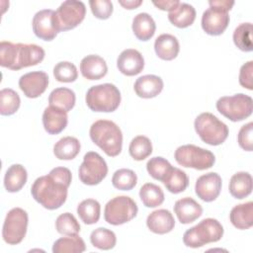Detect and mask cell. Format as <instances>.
<instances>
[{
    "label": "cell",
    "instance_id": "cell-31",
    "mask_svg": "<svg viewBox=\"0 0 253 253\" xmlns=\"http://www.w3.org/2000/svg\"><path fill=\"white\" fill-rule=\"evenodd\" d=\"M85 250V242L78 234L60 237L52 245L53 253H81Z\"/></svg>",
    "mask_w": 253,
    "mask_h": 253
},
{
    "label": "cell",
    "instance_id": "cell-25",
    "mask_svg": "<svg viewBox=\"0 0 253 253\" xmlns=\"http://www.w3.org/2000/svg\"><path fill=\"white\" fill-rule=\"evenodd\" d=\"M28 173L26 168L21 164L11 165L4 176V187L9 193L19 192L26 184Z\"/></svg>",
    "mask_w": 253,
    "mask_h": 253
},
{
    "label": "cell",
    "instance_id": "cell-10",
    "mask_svg": "<svg viewBox=\"0 0 253 253\" xmlns=\"http://www.w3.org/2000/svg\"><path fill=\"white\" fill-rule=\"evenodd\" d=\"M137 211V205L130 197L118 196L106 204L104 217L112 225H121L134 218Z\"/></svg>",
    "mask_w": 253,
    "mask_h": 253
},
{
    "label": "cell",
    "instance_id": "cell-35",
    "mask_svg": "<svg viewBox=\"0 0 253 253\" xmlns=\"http://www.w3.org/2000/svg\"><path fill=\"white\" fill-rule=\"evenodd\" d=\"M90 241L91 244L98 249L110 250L115 247L117 237L114 231L105 227H98L91 232Z\"/></svg>",
    "mask_w": 253,
    "mask_h": 253
},
{
    "label": "cell",
    "instance_id": "cell-23",
    "mask_svg": "<svg viewBox=\"0 0 253 253\" xmlns=\"http://www.w3.org/2000/svg\"><path fill=\"white\" fill-rule=\"evenodd\" d=\"M156 55L163 60H172L177 57L180 44L176 37L170 34H162L154 42Z\"/></svg>",
    "mask_w": 253,
    "mask_h": 253
},
{
    "label": "cell",
    "instance_id": "cell-15",
    "mask_svg": "<svg viewBox=\"0 0 253 253\" xmlns=\"http://www.w3.org/2000/svg\"><path fill=\"white\" fill-rule=\"evenodd\" d=\"M221 185V177L215 172H210L197 179L195 192L202 201L210 203L219 196Z\"/></svg>",
    "mask_w": 253,
    "mask_h": 253
},
{
    "label": "cell",
    "instance_id": "cell-43",
    "mask_svg": "<svg viewBox=\"0 0 253 253\" xmlns=\"http://www.w3.org/2000/svg\"><path fill=\"white\" fill-rule=\"evenodd\" d=\"M89 5L93 15L100 20L109 19L114 9L110 0H90Z\"/></svg>",
    "mask_w": 253,
    "mask_h": 253
},
{
    "label": "cell",
    "instance_id": "cell-28",
    "mask_svg": "<svg viewBox=\"0 0 253 253\" xmlns=\"http://www.w3.org/2000/svg\"><path fill=\"white\" fill-rule=\"evenodd\" d=\"M196 19L195 8L188 3H179V5L174 8L168 14V20L172 25L177 28L184 29L191 26Z\"/></svg>",
    "mask_w": 253,
    "mask_h": 253
},
{
    "label": "cell",
    "instance_id": "cell-22",
    "mask_svg": "<svg viewBox=\"0 0 253 253\" xmlns=\"http://www.w3.org/2000/svg\"><path fill=\"white\" fill-rule=\"evenodd\" d=\"M163 80L153 74H147L140 76L134 82V92L135 94L144 99L154 98L159 95L163 89Z\"/></svg>",
    "mask_w": 253,
    "mask_h": 253
},
{
    "label": "cell",
    "instance_id": "cell-44",
    "mask_svg": "<svg viewBox=\"0 0 253 253\" xmlns=\"http://www.w3.org/2000/svg\"><path fill=\"white\" fill-rule=\"evenodd\" d=\"M253 123L250 122L241 126L237 135V141L239 146L246 150L252 151L253 149Z\"/></svg>",
    "mask_w": 253,
    "mask_h": 253
},
{
    "label": "cell",
    "instance_id": "cell-34",
    "mask_svg": "<svg viewBox=\"0 0 253 253\" xmlns=\"http://www.w3.org/2000/svg\"><path fill=\"white\" fill-rule=\"evenodd\" d=\"M77 213L85 224H94L100 218L101 206L94 199H86L78 205Z\"/></svg>",
    "mask_w": 253,
    "mask_h": 253
},
{
    "label": "cell",
    "instance_id": "cell-18",
    "mask_svg": "<svg viewBox=\"0 0 253 253\" xmlns=\"http://www.w3.org/2000/svg\"><path fill=\"white\" fill-rule=\"evenodd\" d=\"M174 212L181 223L188 224L195 221L203 214V208L194 199L185 197L176 201Z\"/></svg>",
    "mask_w": 253,
    "mask_h": 253
},
{
    "label": "cell",
    "instance_id": "cell-1",
    "mask_svg": "<svg viewBox=\"0 0 253 253\" xmlns=\"http://www.w3.org/2000/svg\"><path fill=\"white\" fill-rule=\"evenodd\" d=\"M72 175L66 167H55L47 175L35 180L31 188L33 198L47 210L60 208L67 199Z\"/></svg>",
    "mask_w": 253,
    "mask_h": 253
},
{
    "label": "cell",
    "instance_id": "cell-19",
    "mask_svg": "<svg viewBox=\"0 0 253 253\" xmlns=\"http://www.w3.org/2000/svg\"><path fill=\"white\" fill-rule=\"evenodd\" d=\"M146 225L150 231L156 234L170 232L175 226V219L171 211L160 209L150 212L146 218Z\"/></svg>",
    "mask_w": 253,
    "mask_h": 253
},
{
    "label": "cell",
    "instance_id": "cell-6",
    "mask_svg": "<svg viewBox=\"0 0 253 253\" xmlns=\"http://www.w3.org/2000/svg\"><path fill=\"white\" fill-rule=\"evenodd\" d=\"M209 5L202 16V28L208 35L219 36L229 24L228 11L233 7L234 1L211 0Z\"/></svg>",
    "mask_w": 253,
    "mask_h": 253
},
{
    "label": "cell",
    "instance_id": "cell-9",
    "mask_svg": "<svg viewBox=\"0 0 253 253\" xmlns=\"http://www.w3.org/2000/svg\"><path fill=\"white\" fill-rule=\"evenodd\" d=\"M174 157L179 165L197 170L209 169L215 162V157L211 151L194 144L179 146L175 150Z\"/></svg>",
    "mask_w": 253,
    "mask_h": 253
},
{
    "label": "cell",
    "instance_id": "cell-4",
    "mask_svg": "<svg viewBox=\"0 0 253 253\" xmlns=\"http://www.w3.org/2000/svg\"><path fill=\"white\" fill-rule=\"evenodd\" d=\"M121 92L111 83L92 86L86 93L85 101L93 112L111 113L116 111L121 104Z\"/></svg>",
    "mask_w": 253,
    "mask_h": 253
},
{
    "label": "cell",
    "instance_id": "cell-11",
    "mask_svg": "<svg viewBox=\"0 0 253 253\" xmlns=\"http://www.w3.org/2000/svg\"><path fill=\"white\" fill-rule=\"evenodd\" d=\"M86 7L82 1L67 0L60 4L53 15L56 31L65 32L76 28L85 18Z\"/></svg>",
    "mask_w": 253,
    "mask_h": 253
},
{
    "label": "cell",
    "instance_id": "cell-13",
    "mask_svg": "<svg viewBox=\"0 0 253 253\" xmlns=\"http://www.w3.org/2000/svg\"><path fill=\"white\" fill-rule=\"evenodd\" d=\"M108 174V166L104 158L95 151L87 152L83 157L78 176L80 181L88 186L100 184Z\"/></svg>",
    "mask_w": 253,
    "mask_h": 253
},
{
    "label": "cell",
    "instance_id": "cell-20",
    "mask_svg": "<svg viewBox=\"0 0 253 253\" xmlns=\"http://www.w3.org/2000/svg\"><path fill=\"white\" fill-rule=\"evenodd\" d=\"M80 72L88 80H99L107 74L108 66L103 57L97 54H89L82 58Z\"/></svg>",
    "mask_w": 253,
    "mask_h": 253
},
{
    "label": "cell",
    "instance_id": "cell-37",
    "mask_svg": "<svg viewBox=\"0 0 253 253\" xmlns=\"http://www.w3.org/2000/svg\"><path fill=\"white\" fill-rule=\"evenodd\" d=\"M233 42L242 51H252V24L242 23L237 26L233 32Z\"/></svg>",
    "mask_w": 253,
    "mask_h": 253
},
{
    "label": "cell",
    "instance_id": "cell-47",
    "mask_svg": "<svg viewBox=\"0 0 253 253\" xmlns=\"http://www.w3.org/2000/svg\"><path fill=\"white\" fill-rule=\"evenodd\" d=\"M119 4L125 9L132 10L139 7L142 4V0H120Z\"/></svg>",
    "mask_w": 253,
    "mask_h": 253
},
{
    "label": "cell",
    "instance_id": "cell-26",
    "mask_svg": "<svg viewBox=\"0 0 253 253\" xmlns=\"http://www.w3.org/2000/svg\"><path fill=\"white\" fill-rule=\"evenodd\" d=\"M229 219L238 229H248L253 225V203L247 202L232 208Z\"/></svg>",
    "mask_w": 253,
    "mask_h": 253
},
{
    "label": "cell",
    "instance_id": "cell-27",
    "mask_svg": "<svg viewBox=\"0 0 253 253\" xmlns=\"http://www.w3.org/2000/svg\"><path fill=\"white\" fill-rule=\"evenodd\" d=\"M229 193L238 200L244 199L252 192V176L248 172H237L229 181Z\"/></svg>",
    "mask_w": 253,
    "mask_h": 253
},
{
    "label": "cell",
    "instance_id": "cell-32",
    "mask_svg": "<svg viewBox=\"0 0 253 253\" xmlns=\"http://www.w3.org/2000/svg\"><path fill=\"white\" fill-rule=\"evenodd\" d=\"M162 183L170 193L179 194L187 189L189 185V178L185 171L172 167Z\"/></svg>",
    "mask_w": 253,
    "mask_h": 253
},
{
    "label": "cell",
    "instance_id": "cell-14",
    "mask_svg": "<svg viewBox=\"0 0 253 253\" xmlns=\"http://www.w3.org/2000/svg\"><path fill=\"white\" fill-rule=\"evenodd\" d=\"M48 86V76L44 71H32L22 75L19 79V87L28 98L40 97Z\"/></svg>",
    "mask_w": 253,
    "mask_h": 253
},
{
    "label": "cell",
    "instance_id": "cell-5",
    "mask_svg": "<svg viewBox=\"0 0 253 253\" xmlns=\"http://www.w3.org/2000/svg\"><path fill=\"white\" fill-rule=\"evenodd\" d=\"M222 235L223 227L221 223L215 218L208 217L186 230L183 235V242L187 247L199 248L220 240Z\"/></svg>",
    "mask_w": 253,
    "mask_h": 253
},
{
    "label": "cell",
    "instance_id": "cell-30",
    "mask_svg": "<svg viewBox=\"0 0 253 253\" xmlns=\"http://www.w3.org/2000/svg\"><path fill=\"white\" fill-rule=\"evenodd\" d=\"M80 142L76 137L64 136L53 146V154L59 160H71L80 152Z\"/></svg>",
    "mask_w": 253,
    "mask_h": 253
},
{
    "label": "cell",
    "instance_id": "cell-39",
    "mask_svg": "<svg viewBox=\"0 0 253 253\" xmlns=\"http://www.w3.org/2000/svg\"><path fill=\"white\" fill-rule=\"evenodd\" d=\"M137 183V176L134 171L126 168L117 170L112 177L113 186L122 191H129L135 187Z\"/></svg>",
    "mask_w": 253,
    "mask_h": 253
},
{
    "label": "cell",
    "instance_id": "cell-24",
    "mask_svg": "<svg viewBox=\"0 0 253 253\" xmlns=\"http://www.w3.org/2000/svg\"><path fill=\"white\" fill-rule=\"evenodd\" d=\"M131 28L134 36L139 41L146 42L154 36L156 25L148 13H138L132 20Z\"/></svg>",
    "mask_w": 253,
    "mask_h": 253
},
{
    "label": "cell",
    "instance_id": "cell-46",
    "mask_svg": "<svg viewBox=\"0 0 253 253\" xmlns=\"http://www.w3.org/2000/svg\"><path fill=\"white\" fill-rule=\"evenodd\" d=\"M155 7L162 11H172L174 8H176L180 1L178 0H161V1H153L152 2Z\"/></svg>",
    "mask_w": 253,
    "mask_h": 253
},
{
    "label": "cell",
    "instance_id": "cell-41",
    "mask_svg": "<svg viewBox=\"0 0 253 253\" xmlns=\"http://www.w3.org/2000/svg\"><path fill=\"white\" fill-rule=\"evenodd\" d=\"M55 228L60 234L76 235L80 231V224L72 213L64 212L57 216L55 220Z\"/></svg>",
    "mask_w": 253,
    "mask_h": 253
},
{
    "label": "cell",
    "instance_id": "cell-12",
    "mask_svg": "<svg viewBox=\"0 0 253 253\" xmlns=\"http://www.w3.org/2000/svg\"><path fill=\"white\" fill-rule=\"evenodd\" d=\"M28 221L29 217L25 210L21 208L10 210L6 214L2 227L3 240L10 245L21 243L27 233Z\"/></svg>",
    "mask_w": 253,
    "mask_h": 253
},
{
    "label": "cell",
    "instance_id": "cell-33",
    "mask_svg": "<svg viewBox=\"0 0 253 253\" xmlns=\"http://www.w3.org/2000/svg\"><path fill=\"white\" fill-rule=\"evenodd\" d=\"M139 198L146 208H156L164 202V193L158 185L145 183L139 190Z\"/></svg>",
    "mask_w": 253,
    "mask_h": 253
},
{
    "label": "cell",
    "instance_id": "cell-21",
    "mask_svg": "<svg viewBox=\"0 0 253 253\" xmlns=\"http://www.w3.org/2000/svg\"><path fill=\"white\" fill-rule=\"evenodd\" d=\"M67 123L68 117L66 112L51 106L44 109L42 113V125L47 133H60L66 127Z\"/></svg>",
    "mask_w": 253,
    "mask_h": 253
},
{
    "label": "cell",
    "instance_id": "cell-8",
    "mask_svg": "<svg viewBox=\"0 0 253 253\" xmlns=\"http://www.w3.org/2000/svg\"><path fill=\"white\" fill-rule=\"evenodd\" d=\"M216 110L231 122H240L250 117L253 111L252 98L243 93L223 96L216 101Z\"/></svg>",
    "mask_w": 253,
    "mask_h": 253
},
{
    "label": "cell",
    "instance_id": "cell-3",
    "mask_svg": "<svg viewBox=\"0 0 253 253\" xmlns=\"http://www.w3.org/2000/svg\"><path fill=\"white\" fill-rule=\"evenodd\" d=\"M91 140L108 156H118L123 147V133L114 122L98 120L92 124L89 130Z\"/></svg>",
    "mask_w": 253,
    "mask_h": 253
},
{
    "label": "cell",
    "instance_id": "cell-45",
    "mask_svg": "<svg viewBox=\"0 0 253 253\" xmlns=\"http://www.w3.org/2000/svg\"><path fill=\"white\" fill-rule=\"evenodd\" d=\"M239 84L248 89L253 90V61L250 60L244 63L239 72Z\"/></svg>",
    "mask_w": 253,
    "mask_h": 253
},
{
    "label": "cell",
    "instance_id": "cell-29",
    "mask_svg": "<svg viewBox=\"0 0 253 253\" xmlns=\"http://www.w3.org/2000/svg\"><path fill=\"white\" fill-rule=\"evenodd\" d=\"M75 93L66 87H58L52 90L48 96L49 106L60 109L66 113L71 111L75 105Z\"/></svg>",
    "mask_w": 253,
    "mask_h": 253
},
{
    "label": "cell",
    "instance_id": "cell-38",
    "mask_svg": "<svg viewBox=\"0 0 253 253\" xmlns=\"http://www.w3.org/2000/svg\"><path fill=\"white\" fill-rule=\"evenodd\" d=\"M128 152L134 160H144L152 153V143L147 136L137 135L131 139L128 146Z\"/></svg>",
    "mask_w": 253,
    "mask_h": 253
},
{
    "label": "cell",
    "instance_id": "cell-2",
    "mask_svg": "<svg viewBox=\"0 0 253 253\" xmlns=\"http://www.w3.org/2000/svg\"><path fill=\"white\" fill-rule=\"evenodd\" d=\"M44 55L43 48L35 43L0 42V65L11 70L37 65L43 60Z\"/></svg>",
    "mask_w": 253,
    "mask_h": 253
},
{
    "label": "cell",
    "instance_id": "cell-16",
    "mask_svg": "<svg viewBox=\"0 0 253 253\" xmlns=\"http://www.w3.org/2000/svg\"><path fill=\"white\" fill-rule=\"evenodd\" d=\"M54 11L43 9L37 12L32 21L34 34L41 40L52 41L58 34L53 23Z\"/></svg>",
    "mask_w": 253,
    "mask_h": 253
},
{
    "label": "cell",
    "instance_id": "cell-40",
    "mask_svg": "<svg viewBox=\"0 0 253 253\" xmlns=\"http://www.w3.org/2000/svg\"><path fill=\"white\" fill-rule=\"evenodd\" d=\"M173 166L168 160L161 156H155L150 158L146 163V169L148 174L155 180L163 182L169 171Z\"/></svg>",
    "mask_w": 253,
    "mask_h": 253
},
{
    "label": "cell",
    "instance_id": "cell-42",
    "mask_svg": "<svg viewBox=\"0 0 253 253\" xmlns=\"http://www.w3.org/2000/svg\"><path fill=\"white\" fill-rule=\"evenodd\" d=\"M53 76L58 82L71 83L78 77L76 66L69 61H60L53 67Z\"/></svg>",
    "mask_w": 253,
    "mask_h": 253
},
{
    "label": "cell",
    "instance_id": "cell-36",
    "mask_svg": "<svg viewBox=\"0 0 253 253\" xmlns=\"http://www.w3.org/2000/svg\"><path fill=\"white\" fill-rule=\"evenodd\" d=\"M21 104L19 94L11 88H4L0 91V114L11 116L15 114Z\"/></svg>",
    "mask_w": 253,
    "mask_h": 253
},
{
    "label": "cell",
    "instance_id": "cell-7",
    "mask_svg": "<svg viewBox=\"0 0 253 253\" xmlns=\"http://www.w3.org/2000/svg\"><path fill=\"white\" fill-rule=\"evenodd\" d=\"M194 126L200 138L210 145H219L228 136L227 126L209 112L200 114L195 120Z\"/></svg>",
    "mask_w": 253,
    "mask_h": 253
},
{
    "label": "cell",
    "instance_id": "cell-17",
    "mask_svg": "<svg viewBox=\"0 0 253 253\" xmlns=\"http://www.w3.org/2000/svg\"><path fill=\"white\" fill-rule=\"evenodd\" d=\"M117 67L121 73L126 76L139 74L144 67V59L141 53L133 48L123 50L117 59Z\"/></svg>",
    "mask_w": 253,
    "mask_h": 253
}]
</instances>
